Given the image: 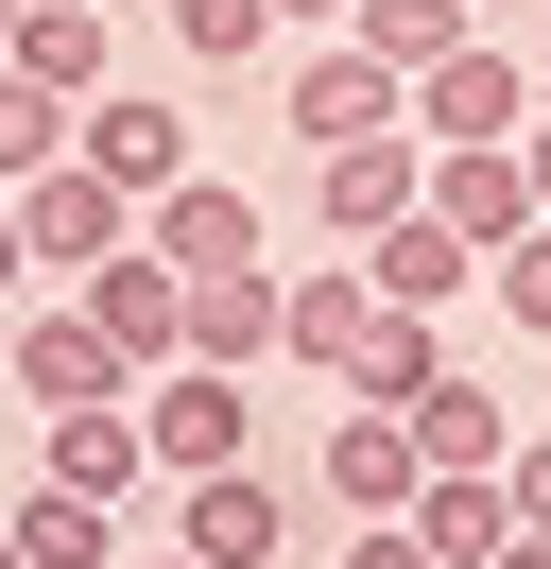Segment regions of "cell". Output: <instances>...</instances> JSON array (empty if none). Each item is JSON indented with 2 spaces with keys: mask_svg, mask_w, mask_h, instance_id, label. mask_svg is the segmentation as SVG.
Returning a JSON list of instances; mask_svg holds the SVG:
<instances>
[{
  "mask_svg": "<svg viewBox=\"0 0 551 569\" xmlns=\"http://www.w3.org/2000/svg\"><path fill=\"white\" fill-rule=\"evenodd\" d=\"M172 52L190 70H241V52H276V0H172Z\"/></svg>",
  "mask_w": 551,
  "mask_h": 569,
  "instance_id": "obj_24",
  "label": "cell"
},
{
  "mask_svg": "<svg viewBox=\"0 0 551 569\" xmlns=\"http://www.w3.org/2000/svg\"><path fill=\"white\" fill-rule=\"evenodd\" d=\"M500 500H517V535H551V431H517V449H500Z\"/></svg>",
  "mask_w": 551,
  "mask_h": 569,
  "instance_id": "obj_26",
  "label": "cell"
},
{
  "mask_svg": "<svg viewBox=\"0 0 551 569\" xmlns=\"http://www.w3.org/2000/svg\"><path fill=\"white\" fill-rule=\"evenodd\" d=\"M344 36H362L379 70H431V52H448V36H482V18H465V0H344Z\"/></svg>",
  "mask_w": 551,
  "mask_h": 569,
  "instance_id": "obj_22",
  "label": "cell"
},
{
  "mask_svg": "<svg viewBox=\"0 0 551 569\" xmlns=\"http://www.w3.org/2000/svg\"><path fill=\"white\" fill-rule=\"evenodd\" d=\"M397 518L431 535V569H500V552H517V500H500V466H431Z\"/></svg>",
  "mask_w": 551,
  "mask_h": 569,
  "instance_id": "obj_15",
  "label": "cell"
},
{
  "mask_svg": "<svg viewBox=\"0 0 551 569\" xmlns=\"http://www.w3.org/2000/svg\"><path fill=\"white\" fill-rule=\"evenodd\" d=\"M482 277H500V311H517V328H534V346H551V208H534V224H517V242H500V259H482Z\"/></svg>",
  "mask_w": 551,
  "mask_h": 569,
  "instance_id": "obj_25",
  "label": "cell"
},
{
  "mask_svg": "<svg viewBox=\"0 0 551 569\" xmlns=\"http://www.w3.org/2000/svg\"><path fill=\"white\" fill-rule=\"evenodd\" d=\"M121 535H138L121 500H69V483L18 500V569H121Z\"/></svg>",
  "mask_w": 551,
  "mask_h": 569,
  "instance_id": "obj_20",
  "label": "cell"
},
{
  "mask_svg": "<svg viewBox=\"0 0 551 569\" xmlns=\"http://www.w3.org/2000/svg\"><path fill=\"white\" fill-rule=\"evenodd\" d=\"M276 104H293L310 156H344V139H397V121H413V70H379L362 36H328V52H293V87H276Z\"/></svg>",
  "mask_w": 551,
  "mask_h": 569,
  "instance_id": "obj_2",
  "label": "cell"
},
{
  "mask_svg": "<svg viewBox=\"0 0 551 569\" xmlns=\"http://www.w3.org/2000/svg\"><path fill=\"white\" fill-rule=\"evenodd\" d=\"M431 380H448L431 311H379V328H362V362H344V397H379V415H397V397H431Z\"/></svg>",
  "mask_w": 551,
  "mask_h": 569,
  "instance_id": "obj_21",
  "label": "cell"
},
{
  "mask_svg": "<svg viewBox=\"0 0 551 569\" xmlns=\"http://www.w3.org/2000/svg\"><path fill=\"white\" fill-rule=\"evenodd\" d=\"M87 328H103V346L138 362V380H156V362L190 346V277H172L156 242H121V259H87Z\"/></svg>",
  "mask_w": 551,
  "mask_h": 569,
  "instance_id": "obj_8",
  "label": "cell"
},
{
  "mask_svg": "<svg viewBox=\"0 0 551 569\" xmlns=\"http://www.w3.org/2000/svg\"><path fill=\"white\" fill-rule=\"evenodd\" d=\"M52 483L138 518V483H156V449H138V397H87V415H52Z\"/></svg>",
  "mask_w": 551,
  "mask_h": 569,
  "instance_id": "obj_17",
  "label": "cell"
},
{
  "mask_svg": "<svg viewBox=\"0 0 551 569\" xmlns=\"http://www.w3.org/2000/svg\"><path fill=\"white\" fill-rule=\"evenodd\" d=\"M138 449H156V483L241 466V449H259V380H224V362H156V380H138Z\"/></svg>",
  "mask_w": 551,
  "mask_h": 569,
  "instance_id": "obj_1",
  "label": "cell"
},
{
  "mask_svg": "<svg viewBox=\"0 0 551 569\" xmlns=\"http://www.w3.org/2000/svg\"><path fill=\"white\" fill-rule=\"evenodd\" d=\"M413 208H431V224H465V242L500 259L517 224H534V173H517V139H431V190H413Z\"/></svg>",
  "mask_w": 551,
  "mask_h": 569,
  "instance_id": "obj_12",
  "label": "cell"
},
{
  "mask_svg": "<svg viewBox=\"0 0 551 569\" xmlns=\"http://www.w3.org/2000/svg\"><path fill=\"white\" fill-rule=\"evenodd\" d=\"M172 535H190L207 569H276V535H293V500H276V466H207V483H172Z\"/></svg>",
  "mask_w": 551,
  "mask_h": 569,
  "instance_id": "obj_9",
  "label": "cell"
},
{
  "mask_svg": "<svg viewBox=\"0 0 551 569\" xmlns=\"http://www.w3.org/2000/svg\"><path fill=\"white\" fill-rule=\"evenodd\" d=\"M18 277H34V242H18V190H0V311H18Z\"/></svg>",
  "mask_w": 551,
  "mask_h": 569,
  "instance_id": "obj_28",
  "label": "cell"
},
{
  "mask_svg": "<svg viewBox=\"0 0 551 569\" xmlns=\"http://www.w3.org/2000/svg\"><path fill=\"white\" fill-rule=\"evenodd\" d=\"M534 121V70H517L500 36H448L431 70H413V139H517Z\"/></svg>",
  "mask_w": 551,
  "mask_h": 569,
  "instance_id": "obj_3",
  "label": "cell"
},
{
  "mask_svg": "<svg viewBox=\"0 0 551 569\" xmlns=\"http://www.w3.org/2000/svg\"><path fill=\"white\" fill-rule=\"evenodd\" d=\"M0 569H18V518H0Z\"/></svg>",
  "mask_w": 551,
  "mask_h": 569,
  "instance_id": "obj_33",
  "label": "cell"
},
{
  "mask_svg": "<svg viewBox=\"0 0 551 569\" xmlns=\"http://www.w3.org/2000/svg\"><path fill=\"white\" fill-rule=\"evenodd\" d=\"M276 18H344V0H276Z\"/></svg>",
  "mask_w": 551,
  "mask_h": 569,
  "instance_id": "obj_32",
  "label": "cell"
},
{
  "mask_svg": "<svg viewBox=\"0 0 551 569\" xmlns=\"http://www.w3.org/2000/svg\"><path fill=\"white\" fill-rule=\"evenodd\" d=\"M172 362H224V380H259V362H276V259L190 277V346H172Z\"/></svg>",
  "mask_w": 551,
  "mask_h": 569,
  "instance_id": "obj_18",
  "label": "cell"
},
{
  "mask_svg": "<svg viewBox=\"0 0 551 569\" xmlns=\"http://www.w3.org/2000/svg\"><path fill=\"white\" fill-rule=\"evenodd\" d=\"M18 242L87 277V259H121V242H138V190H103L87 156H52V173H18Z\"/></svg>",
  "mask_w": 551,
  "mask_h": 569,
  "instance_id": "obj_10",
  "label": "cell"
},
{
  "mask_svg": "<svg viewBox=\"0 0 551 569\" xmlns=\"http://www.w3.org/2000/svg\"><path fill=\"white\" fill-rule=\"evenodd\" d=\"M379 328V277L362 259H310V277H276V362H310V380H344Z\"/></svg>",
  "mask_w": 551,
  "mask_h": 569,
  "instance_id": "obj_11",
  "label": "cell"
},
{
  "mask_svg": "<svg viewBox=\"0 0 551 569\" xmlns=\"http://www.w3.org/2000/svg\"><path fill=\"white\" fill-rule=\"evenodd\" d=\"M344 569H431V535H413V518H362V535H344Z\"/></svg>",
  "mask_w": 551,
  "mask_h": 569,
  "instance_id": "obj_27",
  "label": "cell"
},
{
  "mask_svg": "<svg viewBox=\"0 0 551 569\" xmlns=\"http://www.w3.org/2000/svg\"><path fill=\"white\" fill-rule=\"evenodd\" d=\"M0 70H34L52 104H103V87H121V36H103V0H18Z\"/></svg>",
  "mask_w": 551,
  "mask_h": 569,
  "instance_id": "obj_13",
  "label": "cell"
},
{
  "mask_svg": "<svg viewBox=\"0 0 551 569\" xmlns=\"http://www.w3.org/2000/svg\"><path fill=\"white\" fill-rule=\"evenodd\" d=\"M0 36H18V0H0Z\"/></svg>",
  "mask_w": 551,
  "mask_h": 569,
  "instance_id": "obj_34",
  "label": "cell"
},
{
  "mask_svg": "<svg viewBox=\"0 0 551 569\" xmlns=\"http://www.w3.org/2000/svg\"><path fill=\"white\" fill-rule=\"evenodd\" d=\"M344 259L379 277V311H448V293L482 277V242H465V224H431V208H397L379 242H344Z\"/></svg>",
  "mask_w": 551,
  "mask_h": 569,
  "instance_id": "obj_14",
  "label": "cell"
},
{
  "mask_svg": "<svg viewBox=\"0 0 551 569\" xmlns=\"http://www.w3.org/2000/svg\"><path fill=\"white\" fill-rule=\"evenodd\" d=\"M138 242H156L172 277H241V259H276V224H259V190H224V173H172L156 208H138Z\"/></svg>",
  "mask_w": 551,
  "mask_h": 569,
  "instance_id": "obj_4",
  "label": "cell"
},
{
  "mask_svg": "<svg viewBox=\"0 0 551 569\" xmlns=\"http://www.w3.org/2000/svg\"><path fill=\"white\" fill-rule=\"evenodd\" d=\"M69 121H87V104H52L34 70H0V190H18V173H52V156H69Z\"/></svg>",
  "mask_w": 551,
  "mask_h": 569,
  "instance_id": "obj_23",
  "label": "cell"
},
{
  "mask_svg": "<svg viewBox=\"0 0 551 569\" xmlns=\"http://www.w3.org/2000/svg\"><path fill=\"white\" fill-rule=\"evenodd\" d=\"M69 156H87L103 190H138V208H156L172 173H207V156H190V104H138V87H103V104L69 121Z\"/></svg>",
  "mask_w": 551,
  "mask_h": 569,
  "instance_id": "obj_6",
  "label": "cell"
},
{
  "mask_svg": "<svg viewBox=\"0 0 551 569\" xmlns=\"http://www.w3.org/2000/svg\"><path fill=\"white\" fill-rule=\"evenodd\" d=\"M500 569H551V535H517V552H500Z\"/></svg>",
  "mask_w": 551,
  "mask_h": 569,
  "instance_id": "obj_30",
  "label": "cell"
},
{
  "mask_svg": "<svg viewBox=\"0 0 551 569\" xmlns=\"http://www.w3.org/2000/svg\"><path fill=\"white\" fill-rule=\"evenodd\" d=\"M397 431H413V483H431V466H500V449H517V415L465 380V362H448L431 397H397Z\"/></svg>",
  "mask_w": 551,
  "mask_h": 569,
  "instance_id": "obj_19",
  "label": "cell"
},
{
  "mask_svg": "<svg viewBox=\"0 0 551 569\" xmlns=\"http://www.w3.org/2000/svg\"><path fill=\"white\" fill-rule=\"evenodd\" d=\"M310 483H328L344 518H397V500H413V431L379 415V397H344V431L310 449Z\"/></svg>",
  "mask_w": 551,
  "mask_h": 569,
  "instance_id": "obj_16",
  "label": "cell"
},
{
  "mask_svg": "<svg viewBox=\"0 0 551 569\" xmlns=\"http://www.w3.org/2000/svg\"><path fill=\"white\" fill-rule=\"evenodd\" d=\"M413 190H431V139H344V156H310V224H328V242H379V224L413 208Z\"/></svg>",
  "mask_w": 551,
  "mask_h": 569,
  "instance_id": "obj_7",
  "label": "cell"
},
{
  "mask_svg": "<svg viewBox=\"0 0 551 569\" xmlns=\"http://www.w3.org/2000/svg\"><path fill=\"white\" fill-rule=\"evenodd\" d=\"M138 569H207V552H190V535H172V552H138Z\"/></svg>",
  "mask_w": 551,
  "mask_h": 569,
  "instance_id": "obj_31",
  "label": "cell"
},
{
  "mask_svg": "<svg viewBox=\"0 0 551 569\" xmlns=\"http://www.w3.org/2000/svg\"><path fill=\"white\" fill-rule=\"evenodd\" d=\"M0 380H18L34 415H87V397H138V362L103 346L87 311H18V328H0Z\"/></svg>",
  "mask_w": 551,
  "mask_h": 569,
  "instance_id": "obj_5",
  "label": "cell"
},
{
  "mask_svg": "<svg viewBox=\"0 0 551 569\" xmlns=\"http://www.w3.org/2000/svg\"><path fill=\"white\" fill-rule=\"evenodd\" d=\"M517 173H534V208H551V121H517Z\"/></svg>",
  "mask_w": 551,
  "mask_h": 569,
  "instance_id": "obj_29",
  "label": "cell"
}]
</instances>
